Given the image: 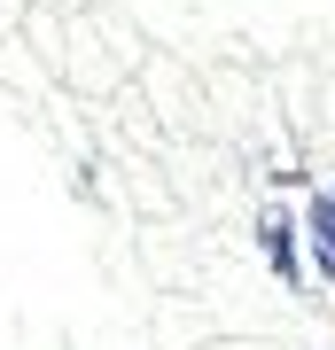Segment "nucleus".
<instances>
[{"label": "nucleus", "mask_w": 335, "mask_h": 350, "mask_svg": "<svg viewBox=\"0 0 335 350\" xmlns=\"http://www.w3.org/2000/svg\"><path fill=\"white\" fill-rule=\"evenodd\" d=\"M258 250L281 273V288H297V218H288V211H265L258 218Z\"/></svg>", "instance_id": "f257e3e1"}, {"label": "nucleus", "mask_w": 335, "mask_h": 350, "mask_svg": "<svg viewBox=\"0 0 335 350\" xmlns=\"http://www.w3.org/2000/svg\"><path fill=\"white\" fill-rule=\"evenodd\" d=\"M304 234H312V257H320V273L335 280V187H327V195H312V211H304Z\"/></svg>", "instance_id": "f03ea898"}]
</instances>
